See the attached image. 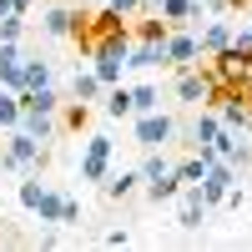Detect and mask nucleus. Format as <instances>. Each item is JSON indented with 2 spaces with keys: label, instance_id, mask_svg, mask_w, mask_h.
<instances>
[{
  "label": "nucleus",
  "instance_id": "1",
  "mask_svg": "<svg viewBox=\"0 0 252 252\" xmlns=\"http://www.w3.org/2000/svg\"><path fill=\"white\" fill-rule=\"evenodd\" d=\"M0 172H46V146H40L31 131H10V141H5V152H0Z\"/></svg>",
  "mask_w": 252,
  "mask_h": 252
},
{
  "label": "nucleus",
  "instance_id": "2",
  "mask_svg": "<svg viewBox=\"0 0 252 252\" xmlns=\"http://www.w3.org/2000/svg\"><path fill=\"white\" fill-rule=\"evenodd\" d=\"M131 126H136V146H141V152H152V146H166V141L177 136V116H166L161 106H157V111L131 116Z\"/></svg>",
  "mask_w": 252,
  "mask_h": 252
},
{
  "label": "nucleus",
  "instance_id": "3",
  "mask_svg": "<svg viewBox=\"0 0 252 252\" xmlns=\"http://www.w3.org/2000/svg\"><path fill=\"white\" fill-rule=\"evenodd\" d=\"M111 157H116V141L111 136H86V152H81V182H106L111 177Z\"/></svg>",
  "mask_w": 252,
  "mask_h": 252
},
{
  "label": "nucleus",
  "instance_id": "4",
  "mask_svg": "<svg viewBox=\"0 0 252 252\" xmlns=\"http://www.w3.org/2000/svg\"><path fill=\"white\" fill-rule=\"evenodd\" d=\"M197 187H202L207 207H222V202H227V192H232V187H237V166L217 157V161H212V166H207V172H202V182H197Z\"/></svg>",
  "mask_w": 252,
  "mask_h": 252
},
{
  "label": "nucleus",
  "instance_id": "5",
  "mask_svg": "<svg viewBox=\"0 0 252 252\" xmlns=\"http://www.w3.org/2000/svg\"><path fill=\"white\" fill-rule=\"evenodd\" d=\"M197 56H202V46H197V35L187 31V26H172V31H166V66L187 71V66H197Z\"/></svg>",
  "mask_w": 252,
  "mask_h": 252
},
{
  "label": "nucleus",
  "instance_id": "6",
  "mask_svg": "<svg viewBox=\"0 0 252 252\" xmlns=\"http://www.w3.org/2000/svg\"><path fill=\"white\" fill-rule=\"evenodd\" d=\"M177 202H182V212H177V227H182V232H197V227H202V217L212 212V207H207V197H202V187H197V182H187L182 192H177Z\"/></svg>",
  "mask_w": 252,
  "mask_h": 252
},
{
  "label": "nucleus",
  "instance_id": "7",
  "mask_svg": "<svg viewBox=\"0 0 252 252\" xmlns=\"http://www.w3.org/2000/svg\"><path fill=\"white\" fill-rule=\"evenodd\" d=\"M81 20H86V10H71V5H51L46 15H40V31H46V35H56V40H71Z\"/></svg>",
  "mask_w": 252,
  "mask_h": 252
},
{
  "label": "nucleus",
  "instance_id": "8",
  "mask_svg": "<svg viewBox=\"0 0 252 252\" xmlns=\"http://www.w3.org/2000/svg\"><path fill=\"white\" fill-rule=\"evenodd\" d=\"M212 146H217V157H222V161H232V166H237V172H242V166L252 161V146L242 141V131H232V126H222Z\"/></svg>",
  "mask_w": 252,
  "mask_h": 252
},
{
  "label": "nucleus",
  "instance_id": "9",
  "mask_svg": "<svg viewBox=\"0 0 252 252\" xmlns=\"http://www.w3.org/2000/svg\"><path fill=\"white\" fill-rule=\"evenodd\" d=\"M126 66H131V71H157V66H166V46H161V40H131Z\"/></svg>",
  "mask_w": 252,
  "mask_h": 252
},
{
  "label": "nucleus",
  "instance_id": "10",
  "mask_svg": "<svg viewBox=\"0 0 252 252\" xmlns=\"http://www.w3.org/2000/svg\"><path fill=\"white\" fill-rule=\"evenodd\" d=\"M20 131H31L35 141H51V136L61 131V121H56V111H35V106H20Z\"/></svg>",
  "mask_w": 252,
  "mask_h": 252
},
{
  "label": "nucleus",
  "instance_id": "11",
  "mask_svg": "<svg viewBox=\"0 0 252 252\" xmlns=\"http://www.w3.org/2000/svg\"><path fill=\"white\" fill-rule=\"evenodd\" d=\"M177 101H187V106H207V71L187 66L177 76Z\"/></svg>",
  "mask_w": 252,
  "mask_h": 252
},
{
  "label": "nucleus",
  "instance_id": "12",
  "mask_svg": "<svg viewBox=\"0 0 252 252\" xmlns=\"http://www.w3.org/2000/svg\"><path fill=\"white\" fill-rule=\"evenodd\" d=\"M157 15L166 20V26H192V20H202L207 10H202V0H161Z\"/></svg>",
  "mask_w": 252,
  "mask_h": 252
},
{
  "label": "nucleus",
  "instance_id": "13",
  "mask_svg": "<svg viewBox=\"0 0 252 252\" xmlns=\"http://www.w3.org/2000/svg\"><path fill=\"white\" fill-rule=\"evenodd\" d=\"M136 187H141V166H121L116 177H106V182H101V192H106V202H126V197L136 192Z\"/></svg>",
  "mask_w": 252,
  "mask_h": 252
},
{
  "label": "nucleus",
  "instance_id": "14",
  "mask_svg": "<svg viewBox=\"0 0 252 252\" xmlns=\"http://www.w3.org/2000/svg\"><path fill=\"white\" fill-rule=\"evenodd\" d=\"M101 111L116 116V121H131L136 106H131V86H106V96H101Z\"/></svg>",
  "mask_w": 252,
  "mask_h": 252
},
{
  "label": "nucleus",
  "instance_id": "15",
  "mask_svg": "<svg viewBox=\"0 0 252 252\" xmlns=\"http://www.w3.org/2000/svg\"><path fill=\"white\" fill-rule=\"evenodd\" d=\"M35 86H51V61L26 56L20 61V91H35Z\"/></svg>",
  "mask_w": 252,
  "mask_h": 252
},
{
  "label": "nucleus",
  "instance_id": "16",
  "mask_svg": "<svg viewBox=\"0 0 252 252\" xmlns=\"http://www.w3.org/2000/svg\"><path fill=\"white\" fill-rule=\"evenodd\" d=\"M71 91H76V101H86V106H91V101H101V96H106V86H101V76H96L91 66H81V71H76Z\"/></svg>",
  "mask_w": 252,
  "mask_h": 252
},
{
  "label": "nucleus",
  "instance_id": "17",
  "mask_svg": "<svg viewBox=\"0 0 252 252\" xmlns=\"http://www.w3.org/2000/svg\"><path fill=\"white\" fill-rule=\"evenodd\" d=\"M61 202H66V192L46 182V192H40V202H35V217L46 222V227H61Z\"/></svg>",
  "mask_w": 252,
  "mask_h": 252
},
{
  "label": "nucleus",
  "instance_id": "18",
  "mask_svg": "<svg viewBox=\"0 0 252 252\" xmlns=\"http://www.w3.org/2000/svg\"><path fill=\"white\" fill-rule=\"evenodd\" d=\"M217 131H222L217 106H202V116H197V126H192V146H212V141H217Z\"/></svg>",
  "mask_w": 252,
  "mask_h": 252
},
{
  "label": "nucleus",
  "instance_id": "19",
  "mask_svg": "<svg viewBox=\"0 0 252 252\" xmlns=\"http://www.w3.org/2000/svg\"><path fill=\"white\" fill-rule=\"evenodd\" d=\"M217 116H222V126L242 131V126H247V116H252V106H247V91H242V96H227L222 106H217Z\"/></svg>",
  "mask_w": 252,
  "mask_h": 252
},
{
  "label": "nucleus",
  "instance_id": "20",
  "mask_svg": "<svg viewBox=\"0 0 252 252\" xmlns=\"http://www.w3.org/2000/svg\"><path fill=\"white\" fill-rule=\"evenodd\" d=\"M197 46H202V56H212V51H222V46H232V26H222V20H212L202 35H197Z\"/></svg>",
  "mask_w": 252,
  "mask_h": 252
},
{
  "label": "nucleus",
  "instance_id": "21",
  "mask_svg": "<svg viewBox=\"0 0 252 252\" xmlns=\"http://www.w3.org/2000/svg\"><path fill=\"white\" fill-rule=\"evenodd\" d=\"M141 192L152 197V202H177V192H182V177H177V166H172V172H166L161 182H146Z\"/></svg>",
  "mask_w": 252,
  "mask_h": 252
},
{
  "label": "nucleus",
  "instance_id": "22",
  "mask_svg": "<svg viewBox=\"0 0 252 252\" xmlns=\"http://www.w3.org/2000/svg\"><path fill=\"white\" fill-rule=\"evenodd\" d=\"M91 71L101 76V86H121V71H126V61H121V56H96V61H91Z\"/></svg>",
  "mask_w": 252,
  "mask_h": 252
},
{
  "label": "nucleus",
  "instance_id": "23",
  "mask_svg": "<svg viewBox=\"0 0 252 252\" xmlns=\"http://www.w3.org/2000/svg\"><path fill=\"white\" fill-rule=\"evenodd\" d=\"M131 106H136V116L161 106V91H157V81H136V86H131Z\"/></svg>",
  "mask_w": 252,
  "mask_h": 252
},
{
  "label": "nucleus",
  "instance_id": "24",
  "mask_svg": "<svg viewBox=\"0 0 252 252\" xmlns=\"http://www.w3.org/2000/svg\"><path fill=\"white\" fill-rule=\"evenodd\" d=\"M86 121H91V106L86 101H71V106L61 111V131H86Z\"/></svg>",
  "mask_w": 252,
  "mask_h": 252
},
{
  "label": "nucleus",
  "instance_id": "25",
  "mask_svg": "<svg viewBox=\"0 0 252 252\" xmlns=\"http://www.w3.org/2000/svg\"><path fill=\"white\" fill-rule=\"evenodd\" d=\"M15 126H20V96L0 91V131H15Z\"/></svg>",
  "mask_w": 252,
  "mask_h": 252
},
{
  "label": "nucleus",
  "instance_id": "26",
  "mask_svg": "<svg viewBox=\"0 0 252 252\" xmlns=\"http://www.w3.org/2000/svg\"><path fill=\"white\" fill-rule=\"evenodd\" d=\"M20 35H26V15H0V40H20Z\"/></svg>",
  "mask_w": 252,
  "mask_h": 252
},
{
  "label": "nucleus",
  "instance_id": "27",
  "mask_svg": "<svg viewBox=\"0 0 252 252\" xmlns=\"http://www.w3.org/2000/svg\"><path fill=\"white\" fill-rule=\"evenodd\" d=\"M61 227H81V202H76V197L61 202Z\"/></svg>",
  "mask_w": 252,
  "mask_h": 252
},
{
  "label": "nucleus",
  "instance_id": "28",
  "mask_svg": "<svg viewBox=\"0 0 252 252\" xmlns=\"http://www.w3.org/2000/svg\"><path fill=\"white\" fill-rule=\"evenodd\" d=\"M232 46H237L242 56H252V26H242V31H232Z\"/></svg>",
  "mask_w": 252,
  "mask_h": 252
},
{
  "label": "nucleus",
  "instance_id": "29",
  "mask_svg": "<svg viewBox=\"0 0 252 252\" xmlns=\"http://www.w3.org/2000/svg\"><path fill=\"white\" fill-rule=\"evenodd\" d=\"M126 242H131V232H126V227H111V232H106V247H126Z\"/></svg>",
  "mask_w": 252,
  "mask_h": 252
},
{
  "label": "nucleus",
  "instance_id": "30",
  "mask_svg": "<svg viewBox=\"0 0 252 252\" xmlns=\"http://www.w3.org/2000/svg\"><path fill=\"white\" fill-rule=\"evenodd\" d=\"M227 10H252V0H227Z\"/></svg>",
  "mask_w": 252,
  "mask_h": 252
},
{
  "label": "nucleus",
  "instance_id": "31",
  "mask_svg": "<svg viewBox=\"0 0 252 252\" xmlns=\"http://www.w3.org/2000/svg\"><path fill=\"white\" fill-rule=\"evenodd\" d=\"M0 15H15V0H0Z\"/></svg>",
  "mask_w": 252,
  "mask_h": 252
},
{
  "label": "nucleus",
  "instance_id": "32",
  "mask_svg": "<svg viewBox=\"0 0 252 252\" xmlns=\"http://www.w3.org/2000/svg\"><path fill=\"white\" fill-rule=\"evenodd\" d=\"M157 5H161V0H141V10H157Z\"/></svg>",
  "mask_w": 252,
  "mask_h": 252
},
{
  "label": "nucleus",
  "instance_id": "33",
  "mask_svg": "<svg viewBox=\"0 0 252 252\" xmlns=\"http://www.w3.org/2000/svg\"><path fill=\"white\" fill-rule=\"evenodd\" d=\"M247 106H252V86H247Z\"/></svg>",
  "mask_w": 252,
  "mask_h": 252
},
{
  "label": "nucleus",
  "instance_id": "34",
  "mask_svg": "<svg viewBox=\"0 0 252 252\" xmlns=\"http://www.w3.org/2000/svg\"><path fill=\"white\" fill-rule=\"evenodd\" d=\"M247 61H252V56H247Z\"/></svg>",
  "mask_w": 252,
  "mask_h": 252
}]
</instances>
